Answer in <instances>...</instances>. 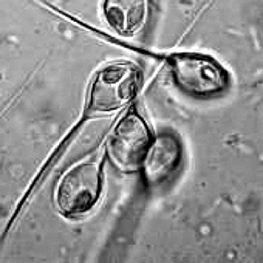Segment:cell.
<instances>
[{"label": "cell", "instance_id": "3957f363", "mask_svg": "<svg viewBox=\"0 0 263 263\" xmlns=\"http://www.w3.org/2000/svg\"><path fill=\"white\" fill-rule=\"evenodd\" d=\"M152 143L151 128L137 111H128L116 124L107 144L111 163L122 172H135L141 167Z\"/></svg>", "mask_w": 263, "mask_h": 263}, {"label": "cell", "instance_id": "277c9868", "mask_svg": "<svg viewBox=\"0 0 263 263\" xmlns=\"http://www.w3.org/2000/svg\"><path fill=\"white\" fill-rule=\"evenodd\" d=\"M101 169L95 163H81L61 178L56 189V204L65 217L87 214L101 194Z\"/></svg>", "mask_w": 263, "mask_h": 263}, {"label": "cell", "instance_id": "8992f818", "mask_svg": "<svg viewBox=\"0 0 263 263\" xmlns=\"http://www.w3.org/2000/svg\"><path fill=\"white\" fill-rule=\"evenodd\" d=\"M104 14L119 34H134L146 22V0H105Z\"/></svg>", "mask_w": 263, "mask_h": 263}, {"label": "cell", "instance_id": "7a4b0ae2", "mask_svg": "<svg viewBox=\"0 0 263 263\" xmlns=\"http://www.w3.org/2000/svg\"><path fill=\"white\" fill-rule=\"evenodd\" d=\"M175 85L186 95L211 98L223 93L229 85L224 68L209 56L180 53L169 59Z\"/></svg>", "mask_w": 263, "mask_h": 263}, {"label": "cell", "instance_id": "6da1fadb", "mask_svg": "<svg viewBox=\"0 0 263 263\" xmlns=\"http://www.w3.org/2000/svg\"><path fill=\"white\" fill-rule=\"evenodd\" d=\"M140 70L130 62L110 64L98 71L90 91L87 111L91 115L111 113L122 108L137 95Z\"/></svg>", "mask_w": 263, "mask_h": 263}, {"label": "cell", "instance_id": "5b68a950", "mask_svg": "<svg viewBox=\"0 0 263 263\" xmlns=\"http://www.w3.org/2000/svg\"><path fill=\"white\" fill-rule=\"evenodd\" d=\"M183 163V146L172 134H161L152 140L144 160L143 175L151 187H160L171 181Z\"/></svg>", "mask_w": 263, "mask_h": 263}]
</instances>
